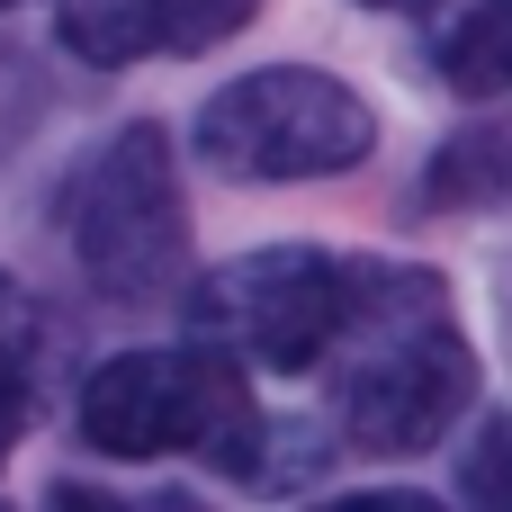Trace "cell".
<instances>
[{"instance_id": "3957f363", "label": "cell", "mask_w": 512, "mask_h": 512, "mask_svg": "<svg viewBox=\"0 0 512 512\" xmlns=\"http://www.w3.org/2000/svg\"><path fill=\"white\" fill-rule=\"evenodd\" d=\"M396 261H351V252H315V243H270V252H243L225 270H207L189 288V333L207 351H225L234 369H324L360 315L387 297Z\"/></svg>"}, {"instance_id": "9a60e30c", "label": "cell", "mask_w": 512, "mask_h": 512, "mask_svg": "<svg viewBox=\"0 0 512 512\" xmlns=\"http://www.w3.org/2000/svg\"><path fill=\"white\" fill-rule=\"evenodd\" d=\"M0 512H9V504H0Z\"/></svg>"}, {"instance_id": "9c48e42d", "label": "cell", "mask_w": 512, "mask_h": 512, "mask_svg": "<svg viewBox=\"0 0 512 512\" xmlns=\"http://www.w3.org/2000/svg\"><path fill=\"white\" fill-rule=\"evenodd\" d=\"M441 81L468 90V99H512V0H468L441 45H432Z\"/></svg>"}, {"instance_id": "7a4b0ae2", "label": "cell", "mask_w": 512, "mask_h": 512, "mask_svg": "<svg viewBox=\"0 0 512 512\" xmlns=\"http://www.w3.org/2000/svg\"><path fill=\"white\" fill-rule=\"evenodd\" d=\"M81 441L99 459H207L243 486H270V414L243 369L207 342L117 351L81 378Z\"/></svg>"}, {"instance_id": "277c9868", "label": "cell", "mask_w": 512, "mask_h": 512, "mask_svg": "<svg viewBox=\"0 0 512 512\" xmlns=\"http://www.w3.org/2000/svg\"><path fill=\"white\" fill-rule=\"evenodd\" d=\"M54 234L99 297H117V306L171 297L180 261H189V198H180L171 135L153 117H135L108 144H90L54 189Z\"/></svg>"}, {"instance_id": "8992f818", "label": "cell", "mask_w": 512, "mask_h": 512, "mask_svg": "<svg viewBox=\"0 0 512 512\" xmlns=\"http://www.w3.org/2000/svg\"><path fill=\"white\" fill-rule=\"evenodd\" d=\"M261 0H54V36L63 54L126 72L144 54H207L234 27H252Z\"/></svg>"}, {"instance_id": "8fae6325", "label": "cell", "mask_w": 512, "mask_h": 512, "mask_svg": "<svg viewBox=\"0 0 512 512\" xmlns=\"http://www.w3.org/2000/svg\"><path fill=\"white\" fill-rule=\"evenodd\" d=\"M36 512H207V504L180 495V486H144V495H126V486H99V477H54Z\"/></svg>"}, {"instance_id": "5b68a950", "label": "cell", "mask_w": 512, "mask_h": 512, "mask_svg": "<svg viewBox=\"0 0 512 512\" xmlns=\"http://www.w3.org/2000/svg\"><path fill=\"white\" fill-rule=\"evenodd\" d=\"M198 162L225 180H342L369 162L378 117L342 72L315 63H261L243 81H225L198 126H189Z\"/></svg>"}, {"instance_id": "6da1fadb", "label": "cell", "mask_w": 512, "mask_h": 512, "mask_svg": "<svg viewBox=\"0 0 512 512\" xmlns=\"http://www.w3.org/2000/svg\"><path fill=\"white\" fill-rule=\"evenodd\" d=\"M324 369H333V432L369 459H414L450 441L459 414L477 405V342L450 324V288L423 261H396L387 297Z\"/></svg>"}, {"instance_id": "7c38bea8", "label": "cell", "mask_w": 512, "mask_h": 512, "mask_svg": "<svg viewBox=\"0 0 512 512\" xmlns=\"http://www.w3.org/2000/svg\"><path fill=\"white\" fill-rule=\"evenodd\" d=\"M315 512H450V504H432L414 486H369V495H333V504H315Z\"/></svg>"}, {"instance_id": "5bb4252c", "label": "cell", "mask_w": 512, "mask_h": 512, "mask_svg": "<svg viewBox=\"0 0 512 512\" xmlns=\"http://www.w3.org/2000/svg\"><path fill=\"white\" fill-rule=\"evenodd\" d=\"M0 9H18V0H0Z\"/></svg>"}, {"instance_id": "4fadbf2b", "label": "cell", "mask_w": 512, "mask_h": 512, "mask_svg": "<svg viewBox=\"0 0 512 512\" xmlns=\"http://www.w3.org/2000/svg\"><path fill=\"white\" fill-rule=\"evenodd\" d=\"M369 9H405L414 18V9H441V0H369Z\"/></svg>"}, {"instance_id": "30bf717a", "label": "cell", "mask_w": 512, "mask_h": 512, "mask_svg": "<svg viewBox=\"0 0 512 512\" xmlns=\"http://www.w3.org/2000/svg\"><path fill=\"white\" fill-rule=\"evenodd\" d=\"M459 512H512V414H495L459 459Z\"/></svg>"}, {"instance_id": "ba28073f", "label": "cell", "mask_w": 512, "mask_h": 512, "mask_svg": "<svg viewBox=\"0 0 512 512\" xmlns=\"http://www.w3.org/2000/svg\"><path fill=\"white\" fill-rule=\"evenodd\" d=\"M45 378H54V324L45 306L0 270V459L27 441V423L45 414Z\"/></svg>"}, {"instance_id": "52a82bcc", "label": "cell", "mask_w": 512, "mask_h": 512, "mask_svg": "<svg viewBox=\"0 0 512 512\" xmlns=\"http://www.w3.org/2000/svg\"><path fill=\"white\" fill-rule=\"evenodd\" d=\"M504 198H512V108H486V117H468V126L423 162L414 207L459 216V207H504Z\"/></svg>"}]
</instances>
